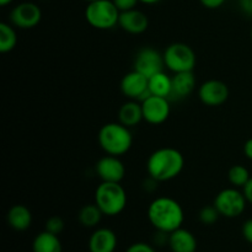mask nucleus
Here are the masks:
<instances>
[{
  "label": "nucleus",
  "instance_id": "1",
  "mask_svg": "<svg viewBox=\"0 0 252 252\" xmlns=\"http://www.w3.org/2000/svg\"><path fill=\"white\" fill-rule=\"evenodd\" d=\"M148 219L157 230L170 234L182 228L184 209L174 198L158 197L148 207Z\"/></svg>",
  "mask_w": 252,
  "mask_h": 252
},
{
  "label": "nucleus",
  "instance_id": "2",
  "mask_svg": "<svg viewBox=\"0 0 252 252\" xmlns=\"http://www.w3.org/2000/svg\"><path fill=\"white\" fill-rule=\"evenodd\" d=\"M185 158L175 148H160L152 153L147 161V171L158 182L170 181L181 174Z\"/></svg>",
  "mask_w": 252,
  "mask_h": 252
},
{
  "label": "nucleus",
  "instance_id": "3",
  "mask_svg": "<svg viewBox=\"0 0 252 252\" xmlns=\"http://www.w3.org/2000/svg\"><path fill=\"white\" fill-rule=\"evenodd\" d=\"M98 144L108 155L121 157L130 150L133 137L129 128L120 122L106 123L98 130Z\"/></svg>",
  "mask_w": 252,
  "mask_h": 252
},
{
  "label": "nucleus",
  "instance_id": "4",
  "mask_svg": "<svg viewBox=\"0 0 252 252\" xmlns=\"http://www.w3.org/2000/svg\"><path fill=\"white\" fill-rule=\"evenodd\" d=\"M127 193L120 182H101L95 191V203L103 216L116 217L127 206Z\"/></svg>",
  "mask_w": 252,
  "mask_h": 252
},
{
  "label": "nucleus",
  "instance_id": "5",
  "mask_svg": "<svg viewBox=\"0 0 252 252\" xmlns=\"http://www.w3.org/2000/svg\"><path fill=\"white\" fill-rule=\"evenodd\" d=\"M120 14L112 0H96L89 2L85 9L86 21L97 30H111L117 26Z\"/></svg>",
  "mask_w": 252,
  "mask_h": 252
},
{
  "label": "nucleus",
  "instance_id": "6",
  "mask_svg": "<svg viewBox=\"0 0 252 252\" xmlns=\"http://www.w3.org/2000/svg\"><path fill=\"white\" fill-rule=\"evenodd\" d=\"M165 66L171 71L184 73V71H193L196 66L197 57L193 49L186 43L176 42L165 49L164 52Z\"/></svg>",
  "mask_w": 252,
  "mask_h": 252
},
{
  "label": "nucleus",
  "instance_id": "7",
  "mask_svg": "<svg viewBox=\"0 0 252 252\" xmlns=\"http://www.w3.org/2000/svg\"><path fill=\"white\" fill-rule=\"evenodd\" d=\"M245 196L236 187L224 189L219 192L214 198V207L218 209L221 217L226 218H236L245 212L246 208Z\"/></svg>",
  "mask_w": 252,
  "mask_h": 252
},
{
  "label": "nucleus",
  "instance_id": "8",
  "mask_svg": "<svg viewBox=\"0 0 252 252\" xmlns=\"http://www.w3.org/2000/svg\"><path fill=\"white\" fill-rule=\"evenodd\" d=\"M121 91L129 100L139 102H143L152 95L149 90V79L137 70L130 71L123 76L121 80Z\"/></svg>",
  "mask_w": 252,
  "mask_h": 252
},
{
  "label": "nucleus",
  "instance_id": "9",
  "mask_svg": "<svg viewBox=\"0 0 252 252\" xmlns=\"http://www.w3.org/2000/svg\"><path fill=\"white\" fill-rule=\"evenodd\" d=\"M164 56L152 47L142 48L134 58V70L139 71L148 79L164 71Z\"/></svg>",
  "mask_w": 252,
  "mask_h": 252
},
{
  "label": "nucleus",
  "instance_id": "10",
  "mask_svg": "<svg viewBox=\"0 0 252 252\" xmlns=\"http://www.w3.org/2000/svg\"><path fill=\"white\" fill-rule=\"evenodd\" d=\"M42 11L34 2L24 1L17 4L10 12V22L12 26L21 30H30L41 22Z\"/></svg>",
  "mask_w": 252,
  "mask_h": 252
},
{
  "label": "nucleus",
  "instance_id": "11",
  "mask_svg": "<svg viewBox=\"0 0 252 252\" xmlns=\"http://www.w3.org/2000/svg\"><path fill=\"white\" fill-rule=\"evenodd\" d=\"M140 103H142L143 117L145 122L158 126L164 123L169 118L171 111L169 98L150 95Z\"/></svg>",
  "mask_w": 252,
  "mask_h": 252
},
{
  "label": "nucleus",
  "instance_id": "12",
  "mask_svg": "<svg viewBox=\"0 0 252 252\" xmlns=\"http://www.w3.org/2000/svg\"><path fill=\"white\" fill-rule=\"evenodd\" d=\"M198 96L202 103L209 107H218L229 98V88L225 83L217 79L207 80L199 86Z\"/></svg>",
  "mask_w": 252,
  "mask_h": 252
},
{
  "label": "nucleus",
  "instance_id": "13",
  "mask_svg": "<svg viewBox=\"0 0 252 252\" xmlns=\"http://www.w3.org/2000/svg\"><path fill=\"white\" fill-rule=\"evenodd\" d=\"M96 174L102 182H120L125 179L126 167L120 157L106 155L96 162Z\"/></svg>",
  "mask_w": 252,
  "mask_h": 252
},
{
  "label": "nucleus",
  "instance_id": "14",
  "mask_svg": "<svg viewBox=\"0 0 252 252\" xmlns=\"http://www.w3.org/2000/svg\"><path fill=\"white\" fill-rule=\"evenodd\" d=\"M121 29L130 34H140L149 27V19L143 11L137 9L128 10L120 14L118 21Z\"/></svg>",
  "mask_w": 252,
  "mask_h": 252
},
{
  "label": "nucleus",
  "instance_id": "15",
  "mask_svg": "<svg viewBox=\"0 0 252 252\" xmlns=\"http://www.w3.org/2000/svg\"><path fill=\"white\" fill-rule=\"evenodd\" d=\"M117 248V236L111 229H96L89 239L90 252H115Z\"/></svg>",
  "mask_w": 252,
  "mask_h": 252
},
{
  "label": "nucleus",
  "instance_id": "16",
  "mask_svg": "<svg viewBox=\"0 0 252 252\" xmlns=\"http://www.w3.org/2000/svg\"><path fill=\"white\" fill-rule=\"evenodd\" d=\"M194 88H196V76L193 71L176 73L172 76V90L170 98L182 100L191 95Z\"/></svg>",
  "mask_w": 252,
  "mask_h": 252
},
{
  "label": "nucleus",
  "instance_id": "17",
  "mask_svg": "<svg viewBox=\"0 0 252 252\" xmlns=\"http://www.w3.org/2000/svg\"><path fill=\"white\" fill-rule=\"evenodd\" d=\"M169 246L172 252H196L197 240L191 231L180 228L170 233Z\"/></svg>",
  "mask_w": 252,
  "mask_h": 252
},
{
  "label": "nucleus",
  "instance_id": "18",
  "mask_svg": "<svg viewBox=\"0 0 252 252\" xmlns=\"http://www.w3.org/2000/svg\"><path fill=\"white\" fill-rule=\"evenodd\" d=\"M144 120L142 103L135 100H128L118 110V122L128 128L135 127Z\"/></svg>",
  "mask_w": 252,
  "mask_h": 252
},
{
  "label": "nucleus",
  "instance_id": "19",
  "mask_svg": "<svg viewBox=\"0 0 252 252\" xmlns=\"http://www.w3.org/2000/svg\"><path fill=\"white\" fill-rule=\"evenodd\" d=\"M7 224L16 231H25L31 226L32 213L24 204H15L7 212Z\"/></svg>",
  "mask_w": 252,
  "mask_h": 252
},
{
  "label": "nucleus",
  "instance_id": "20",
  "mask_svg": "<svg viewBox=\"0 0 252 252\" xmlns=\"http://www.w3.org/2000/svg\"><path fill=\"white\" fill-rule=\"evenodd\" d=\"M33 252H62V243L58 235L44 230L34 238L32 244Z\"/></svg>",
  "mask_w": 252,
  "mask_h": 252
},
{
  "label": "nucleus",
  "instance_id": "21",
  "mask_svg": "<svg viewBox=\"0 0 252 252\" xmlns=\"http://www.w3.org/2000/svg\"><path fill=\"white\" fill-rule=\"evenodd\" d=\"M149 90L152 95L170 98L172 90V78L164 71L155 74L149 79Z\"/></svg>",
  "mask_w": 252,
  "mask_h": 252
},
{
  "label": "nucleus",
  "instance_id": "22",
  "mask_svg": "<svg viewBox=\"0 0 252 252\" xmlns=\"http://www.w3.org/2000/svg\"><path fill=\"white\" fill-rule=\"evenodd\" d=\"M103 213L101 209L96 206V203L93 204H85L83 208L79 211L78 219L80 224L85 228H95L98 225V223L102 219Z\"/></svg>",
  "mask_w": 252,
  "mask_h": 252
},
{
  "label": "nucleus",
  "instance_id": "23",
  "mask_svg": "<svg viewBox=\"0 0 252 252\" xmlns=\"http://www.w3.org/2000/svg\"><path fill=\"white\" fill-rule=\"evenodd\" d=\"M17 34L14 27L6 22L0 24V52L9 53L16 47Z\"/></svg>",
  "mask_w": 252,
  "mask_h": 252
},
{
  "label": "nucleus",
  "instance_id": "24",
  "mask_svg": "<svg viewBox=\"0 0 252 252\" xmlns=\"http://www.w3.org/2000/svg\"><path fill=\"white\" fill-rule=\"evenodd\" d=\"M250 179V172H249V170L244 165H234V166L230 167L228 172L229 182L234 187H236V189H240V187L243 189Z\"/></svg>",
  "mask_w": 252,
  "mask_h": 252
},
{
  "label": "nucleus",
  "instance_id": "25",
  "mask_svg": "<svg viewBox=\"0 0 252 252\" xmlns=\"http://www.w3.org/2000/svg\"><path fill=\"white\" fill-rule=\"evenodd\" d=\"M220 217V213L218 209L213 206H207L203 207L199 212V220L204 224V225H213L217 223V220Z\"/></svg>",
  "mask_w": 252,
  "mask_h": 252
},
{
  "label": "nucleus",
  "instance_id": "26",
  "mask_svg": "<svg viewBox=\"0 0 252 252\" xmlns=\"http://www.w3.org/2000/svg\"><path fill=\"white\" fill-rule=\"evenodd\" d=\"M46 230L49 231L52 234H56L59 235L62 231L64 230V221L61 217H51L48 220L46 221Z\"/></svg>",
  "mask_w": 252,
  "mask_h": 252
},
{
  "label": "nucleus",
  "instance_id": "27",
  "mask_svg": "<svg viewBox=\"0 0 252 252\" xmlns=\"http://www.w3.org/2000/svg\"><path fill=\"white\" fill-rule=\"evenodd\" d=\"M115 2L116 7L120 10V12L128 11V10L135 9L137 4L139 2V0H112Z\"/></svg>",
  "mask_w": 252,
  "mask_h": 252
},
{
  "label": "nucleus",
  "instance_id": "28",
  "mask_svg": "<svg viewBox=\"0 0 252 252\" xmlns=\"http://www.w3.org/2000/svg\"><path fill=\"white\" fill-rule=\"evenodd\" d=\"M126 252H155L154 248L150 246L149 244L145 243H135L130 245Z\"/></svg>",
  "mask_w": 252,
  "mask_h": 252
},
{
  "label": "nucleus",
  "instance_id": "29",
  "mask_svg": "<svg viewBox=\"0 0 252 252\" xmlns=\"http://www.w3.org/2000/svg\"><path fill=\"white\" fill-rule=\"evenodd\" d=\"M243 236L248 243L252 244V219H249L243 225Z\"/></svg>",
  "mask_w": 252,
  "mask_h": 252
},
{
  "label": "nucleus",
  "instance_id": "30",
  "mask_svg": "<svg viewBox=\"0 0 252 252\" xmlns=\"http://www.w3.org/2000/svg\"><path fill=\"white\" fill-rule=\"evenodd\" d=\"M199 1H201V4L203 5L204 7H207V9L214 10L223 6L224 2H225L226 0H199Z\"/></svg>",
  "mask_w": 252,
  "mask_h": 252
},
{
  "label": "nucleus",
  "instance_id": "31",
  "mask_svg": "<svg viewBox=\"0 0 252 252\" xmlns=\"http://www.w3.org/2000/svg\"><path fill=\"white\" fill-rule=\"evenodd\" d=\"M243 193H244V196H245L248 203L252 204V177L249 180L248 184L243 187Z\"/></svg>",
  "mask_w": 252,
  "mask_h": 252
},
{
  "label": "nucleus",
  "instance_id": "32",
  "mask_svg": "<svg viewBox=\"0 0 252 252\" xmlns=\"http://www.w3.org/2000/svg\"><path fill=\"white\" fill-rule=\"evenodd\" d=\"M240 7L246 15L252 16V0H240Z\"/></svg>",
  "mask_w": 252,
  "mask_h": 252
},
{
  "label": "nucleus",
  "instance_id": "33",
  "mask_svg": "<svg viewBox=\"0 0 252 252\" xmlns=\"http://www.w3.org/2000/svg\"><path fill=\"white\" fill-rule=\"evenodd\" d=\"M244 154L248 159L252 160V138L246 140V143L244 144Z\"/></svg>",
  "mask_w": 252,
  "mask_h": 252
},
{
  "label": "nucleus",
  "instance_id": "34",
  "mask_svg": "<svg viewBox=\"0 0 252 252\" xmlns=\"http://www.w3.org/2000/svg\"><path fill=\"white\" fill-rule=\"evenodd\" d=\"M159 1H161V0H139V2H143V4H147V5L158 4Z\"/></svg>",
  "mask_w": 252,
  "mask_h": 252
},
{
  "label": "nucleus",
  "instance_id": "35",
  "mask_svg": "<svg viewBox=\"0 0 252 252\" xmlns=\"http://www.w3.org/2000/svg\"><path fill=\"white\" fill-rule=\"evenodd\" d=\"M14 0H0V5L1 6H6V5H10Z\"/></svg>",
  "mask_w": 252,
  "mask_h": 252
},
{
  "label": "nucleus",
  "instance_id": "36",
  "mask_svg": "<svg viewBox=\"0 0 252 252\" xmlns=\"http://www.w3.org/2000/svg\"><path fill=\"white\" fill-rule=\"evenodd\" d=\"M85 1L89 4V2H94V1H96V0H85Z\"/></svg>",
  "mask_w": 252,
  "mask_h": 252
},
{
  "label": "nucleus",
  "instance_id": "37",
  "mask_svg": "<svg viewBox=\"0 0 252 252\" xmlns=\"http://www.w3.org/2000/svg\"><path fill=\"white\" fill-rule=\"evenodd\" d=\"M251 39H252V29H251Z\"/></svg>",
  "mask_w": 252,
  "mask_h": 252
}]
</instances>
